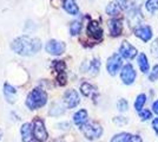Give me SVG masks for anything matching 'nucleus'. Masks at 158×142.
Listing matches in <instances>:
<instances>
[{
	"mask_svg": "<svg viewBox=\"0 0 158 142\" xmlns=\"http://www.w3.org/2000/svg\"><path fill=\"white\" fill-rule=\"evenodd\" d=\"M32 131H33V129L31 128V124H30V123H24L23 127H21V129H20L23 141L24 142L32 141Z\"/></svg>",
	"mask_w": 158,
	"mask_h": 142,
	"instance_id": "f3484780",
	"label": "nucleus"
},
{
	"mask_svg": "<svg viewBox=\"0 0 158 142\" xmlns=\"http://www.w3.org/2000/svg\"><path fill=\"white\" fill-rule=\"evenodd\" d=\"M45 49H46V51L48 54H54V56H59V54H61L65 51V44L61 43V41H57L52 39V41H47Z\"/></svg>",
	"mask_w": 158,
	"mask_h": 142,
	"instance_id": "9d476101",
	"label": "nucleus"
},
{
	"mask_svg": "<svg viewBox=\"0 0 158 142\" xmlns=\"http://www.w3.org/2000/svg\"><path fill=\"white\" fill-rule=\"evenodd\" d=\"M151 52H152V54H153V56H157V57H158V38L153 41V43H152Z\"/></svg>",
	"mask_w": 158,
	"mask_h": 142,
	"instance_id": "7c9ffc66",
	"label": "nucleus"
},
{
	"mask_svg": "<svg viewBox=\"0 0 158 142\" xmlns=\"http://www.w3.org/2000/svg\"><path fill=\"white\" fill-rule=\"evenodd\" d=\"M87 111H86L85 109H80L78 110L74 115H73V122H74V124L79 127V128H81L85 123H87Z\"/></svg>",
	"mask_w": 158,
	"mask_h": 142,
	"instance_id": "ddd939ff",
	"label": "nucleus"
},
{
	"mask_svg": "<svg viewBox=\"0 0 158 142\" xmlns=\"http://www.w3.org/2000/svg\"><path fill=\"white\" fill-rule=\"evenodd\" d=\"M113 122L117 123V124H125V123H127V120L125 117H114Z\"/></svg>",
	"mask_w": 158,
	"mask_h": 142,
	"instance_id": "2f4dec72",
	"label": "nucleus"
},
{
	"mask_svg": "<svg viewBox=\"0 0 158 142\" xmlns=\"http://www.w3.org/2000/svg\"><path fill=\"white\" fill-rule=\"evenodd\" d=\"M130 136H131V134H129V133H120V134L113 136L111 142H127Z\"/></svg>",
	"mask_w": 158,
	"mask_h": 142,
	"instance_id": "5701e85b",
	"label": "nucleus"
},
{
	"mask_svg": "<svg viewBox=\"0 0 158 142\" xmlns=\"http://www.w3.org/2000/svg\"><path fill=\"white\" fill-rule=\"evenodd\" d=\"M0 137H1V131H0Z\"/></svg>",
	"mask_w": 158,
	"mask_h": 142,
	"instance_id": "c9c22d12",
	"label": "nucleus"
},
{
	"mask_svg": "<svg viewBox=\"0 0 158 142\" xmlns=\"http://www.w3.org/2000/svg\"><path fill=\"white\" fill-rule=\"evenodd\" d=\"M145 102H146V95L145 94H140L137 96L136 102H135V109H136L138 113L143 110V107H144Z\"/></svg>",
	"mask_w": 158,
	"mask_h": 142,
	"instance_id": "6ab92c4d",
	"label": "nucleus"
},
{
	"mask_svg": "<svg viewBox=\"0 0 158 142\" xmlns=\"http://www.w3.org/2000/svg\"><path fill=\"white\" fill-rule=\"evenodd\" d=\"M46 102H47V94L40 88L33 89L32 91L27 95L26 105L31 110L44 107L46 104Z\"/></svg>",
	"mask_w": 158,
	"mask_h": 142,
	"instance_id": "f03ea898",
	"label": "nucleus"
},
{
	"mask_svg": "<svg viewBox=\"0 0 158 142\" xmlns=\"http://www.w3.org/2000/svg\"><path fill=\"white\" fill-rule=\"evenodd\" d=\"M80 129H81V131H83V134H84L86 139L91 140V141L97 140V139H99L100 136L103 135V128H102V126L99 124L98 122H87Z\"/></svg>",
	"mask_w": 158,
	"mask_h": 142,
	"instance_id": "7ed1b4c3",
	"label": "nucleus"
},
{
	"mask_svg": "<svg viewBox=\"0 0 158 142\" xmlns=\"http://www.w3.org/2000/svg\"><path fill=\"white\" fill-rule=\"evenodd\" d=\"M66 81H67V77H66L65 72H60V74H58V83H59V85H65Z\"/></svg>",
	"mask_w": 158,
	"mask_h": 142,
	"instance_id": "c756f323",
	"label": "nucleus"
},
{
	"mask_svg": "<svg viewBox=\"0 0 158 142\" xmlns=\"http://www.w3.org/2000/svg\"><path fill=\"white\" fill-rule=\"evenodd\" d=\"M119 11H120V6L117 2H110L106 6V13L109 15H116V14L119 13Z\"/></svg>",
	"mask_w": 158,
	"mask_h": 142,
	"instance_id": "aec40b11",
	"label": "nucleus"
},
{
	"mask_svg": "<svg viewBox=\"0 0 158 142\" xmlns=\"http://www.w3.org/2000/svg\"><path fill=\"white\" fill-rule=\"evenodd\" d=\"M117 108H118L119 111L124 113V111H126V110L129 109V103H127V101L124 100V98H120L118 101V103H117Z\"/></svg>",
	"mask_w": 158,
	"mask_h": 142,
	"instance_id": "cd10ccee",
	"label": "nucleus"
},
{
	"mask_svg": "<svg viewBox=\"0 0 158 142\" xmlns=\"http://www.w3.org/2000/svg\"><path fill=\"white\" fill-rule=\"evenodd\" d=\"M64 102H65L66 107L67 108H74V107H77L79 104V102H80V98H79V95L78 93L76 91V90H73V89H70V90H67L64 95Z\"/></svg>",
	"mask_w": 158,
	"mask_h": 142,
	"instance_id": "6e6552de",
	"label": "nucleus"
},
{
	"mask_svg": "<svg viewBox=\"0 0 158 142\" xmlns=\"http://www.w3.org/2000/svg\"><path fill=\"white\" fill-rule=\"evenodd\" d=\"M87 34L91 38L96 39V41H100L102 39V37H103V30H102V27H100L98 21L91 20L89 23V25H87Z\"/></svg>",
	"mask_w": 158,
	"mask_h": 142,
	"instance_id": "1a4fd4ad",
	"label": "nucleus"
},
{
	"mask_svg": "<svg viewBox=\"0 0 158 142\" xmlns=\"http://www.w3.org/2000/svg\"><path fill=\"white\" fill-rule=\"evenodd\" d=\"M136 77H137V74H136V71L131 64H126L123 67L122 71H120V78H122L124 84H126V85L133 84V82L136 81Z\"/></svg>",
	"mask_w": 158,
	"mask_h": 142,
	"instance_id": "39448f33",
	"label": "nucleus"
},
{
	"mask_svg": "<svg viewBox=\"0 0 158 142\" xmlns=\"http://www.w3.org/2000/svg\"><path fill=\"white\" fill-rule=\"evenodd\" d=\"M146 10L150 12V13H155L158 11V0H148L146 4H145Z\"/></svg>",
	"mask_w": 158,
	"mask_h": 142,
	"instance_id": "4be33fe9",
	"label": "nucleus"
},
{
	"mask_svg": "<svg viewBox=\"0 0 158 142\" xmlns=\"http://www.w3.org/2000/svg\"><path fill=\"white\" fill-rule=\"evenodd\" d=\"M53 68H54V70H56L58 74H60V72H65V63L61 61H54V63H53Z\"/></svg>",
	"mask_w": 158,
	"mask_h": 142,
	"instance_id": "a878e982",
	"label": "nucleus"
},
{
	"mask_svg": "<svg viewBox=\"0 0 158 142\" xmlns=\"http://www.w3.org/2000/svg\"><path fill=\"white\" fill-rule=\"evenodd\" d=\"M152 110H153L155 114L158 115V100L156 102H153V104H152Z\"/></svg>",
	"mask_w": 158,
	"mask_h": 142,
	"instance_id": "f704fd0d",
	"label": "nucleus"
},
{
	"mask_svg": "<svg viewBox=\"0 0 158 142\" xmlns=\"http://www.w3.org/2000/svg\"><path fill=\"white\" fill-rule=\"evenodd\" d=\"M33 137L38 142H45L48 137L44 121L39 117H35L33 121Z\"/></svg>",
	"mask_w": 158,
	"mask_h": 142,
	"instance_id": "20e7f679",
	"label": "nucleus"
},
{
	"mask_svg": "<svg viewBox=\"0 0 158 142\" xmlns=\"http://www.w3.org/2000/svg\"><path fill=\"white\" fill-rule=\"evenodd\" d=\"M149 78L151 82H155L158 80V64H156L153 68H152V71L149 75Z\"/></svg>",
	"mask_w": 158,
	"mask_h": 142,
	"instance_id": "c85d7f7f",
	"label": "nucleus"
},
{
	"mask_svg": "<svg viewBox=\"0 0 158 142\" xmlns=\"http://www.w3.org/2000/svg\"><path fill=\"white\" fill-rule=\"evenodd\" d=\"M4 96H5V98L7 100V102L13 103L15 101V97H17V90L12 85H10L8 83H6L4 85Z\"/></svg>",
	"mask_w": 158,
	"mask_h": 142,
	"instance_id": "2eb2a0df",
	"label": "nucleus"
},
{
	"mask_svg": "<svg viewBox=\"0 0 158 142\" xmlns=\"http://www.w3.org/2000/svg\"><path fill=\"white\" fill-rule=\"evenodd\" d=\"M138 67L140 69L142 72L146 74L149 71V61H148V57L145 56V54H140L138 56Z\"/></svg>",
	"mask_w": 158,
	"mask_h": 142,
	"instance_id": "a211bd4d",
	"label": "nucleus"
},
{
	"mask_svg": "<svg viewBox=\"0 0 158 142\" xmlns=\"http://www.w3.org/2000/svg\"><path fill=\"white\" fill-rule=\"evenodd\" d=\"M127 142H143V140H142V137L138 135H131Z\"/></svg>",
	"mask_w": 158,
	"mask_h": 142,
	"instance_id": "473e14b6",
	"label": "nucleus"
},
{
	"mask_svg": "<svg viewBox=\"0 0 158 142\" xmlns=\"http://www.w3.org/2000/svg\"><path fill=\"white\" fill-rule=\"evenodd\" d=\"M137 52H138L137 49L126 41H123L120 47H119V54H120V56L126 58V59H132L133 57H136Z\"/></svg>",
	"mask_w": 158,
	"mask_h": 142,
	"instance_id": "0eeeda50",
	"label": "nucleus"
},
{
	"mask_svg": "<svg viewBox=\"0 0 158 142\" xmlns=\"http://www.w3.org/2000/svg\"><path fill=\"white\" fill-rule=\"evenodd\" d=\"M99 68H100V62L98 59H92L89 64V72L96 76L99 72Z\"/></svg>",
	"mask_w": 158,
	"mask_h": 142,
	"instance_id": "412c9836",
	"label": "nucleus"
},
{
	"mask_svg": "<svg viewBox=\"0 0 158 142\" xmlns=\"http://www.w3.org/2000/svg\"><path fill=\"white\" fill-rule=\"evenodd\" d=\"M63 113H64V109H63V107L60 105L59 103H53L51 109H50V115L58 116L60 114H63Z\"/></svg>",
	"mask_w": 158,
	"mask_h": 142,
	"instance_id": "b1692460",
	"label": "nucleus"
},
{
	"mask_svg": "<svg viewBox=\"0 0 158 142\" xmlns=\"http://www.w3.org/2000/svg\"><path fill=\"white\" fill-rule=\"evenodd\" d=\"M135 34L143 41H149L152 38V30L150 26H139L135 30Z\"/></svg>",
	"mask_w": 158,
	"mask_h": 142,
	"instance_id": "9b49d317",
	"label": "nucleus"
},
{
	"mask_svg": "<svg viewBox=\"0 0 158 142\" xmlns=\"http://www.w3.org/2000/svg\"><path fill=\"white\" fill-rule=\"evenodd\" d=\"M109 30L112 37H118L123 31V24L119 19H111L109 21Z\"/></svg>",
	"mask_w": 158,
	"mask_h": 142,
	"instance_id": "f8f14e48",
	"label": "nucleus"
},
{
	"mask_svg": "<svg viewBox=\"0 0 158 142\" xmlns=\"http://www.w3.org/2000/svg\"><path fill=\"white\" fill-rule=\"evenodd\" d=\"M80 30H81V24H80V21L76 20L70 25V32H71L72 36H77V34L80 32Z\"/></svg>",
	"mask_w": 158,
	"mask_h": 142,
	"instance_id": "393cba45",
	"label": "nucleus"
},
{
	"mask_svg": "<svg viewBox=\"0 0 158 142\" xmlns=\"http://www.w3.org/2000/svg\"><path fill=\"white\" fill-rule=\"evenodd\" d=\"M122 65H123L122 57H120L118 54H112L111 57L107 59V63H106L107 72L111 75V76H114V75L118 72L119 69L122 68Z\"/></svg>",
	"mask_w": 158,
	"mask_h": 142,
	"instance_id": "423d86ee",
	"label": "nucleus"
},
{
	"mask_svg": "<svg viewBox=\"0 0 158 142\" xmlns=\"http://www.w3.org/2000/svg\"><path fill=\"white\" fill-rule=\"evenodd\" d=\"M139 117L142 121H148V120L152 118V113L149 109H143L142 111H139Z\"/></svg>",
	"mask_w": 158,
	"mask_h": 142,
	"instance_id": "bb28decb",
	"label": "nucleus"
},
{
	"mask_svg": "<svg viewBox=\"0 0 158 142\" xmlns=\"http://www.w3.org/2000/svg\"><path fill=\"white\" fill-rule=\"evenodd\" d=\"M80 91H81V94L86 96V97H91V98H96L97 97V90L96 88L91 85L90 83H87V82H84V83H81V85H80Z\"/></svg>",
	"mask_w": 158,
	"mask_h": 142,
	"instance_id": "4468645a",
	"label": "nucleus"
},
{
	"mask_svg": "<svg viewBox=\"0 0 158 142\" xmlns=\"http://www.w3.org/2000/svg\"><path fill=\"white\" fill-rule=\"evenodd\" d=\"M63 6L67 13L72 14V15H77L79 13V7L74 0H64Z\"/></svg>",
	"mask_w": 158,
	"mask_h": 142,
	"instance_id": "dca6fc26",
	"label": "nucleus"
},
{
	"mask_svg": "<svg viewBox=\"0 0 158 142\" xmlns=\"http://www.w3.org/2000/svg\"><path fill=\"white\" fill-rule=\"evenodd\" d=\"M11 49L20 56H33L41 49V41L38 38L21 36L12 41Z\"/></svg>",
	"mask_w": 158,
	"mask_h": 142,
	"instance_id": "f257e3e1",
	"label": "nucleus"
},
{
	"mask_svg": "<svg viewBox=\"0 0 158 142\" xmlns=\"http://www.w3.org/2000/svg\"><path fill=\"white\" fill-rule=\"evenodd\" d=\"M152 129H153V131L156 133V135H158V117H156V118L152 121Z\"/></svg>",
	"mask_w": 158,
	"mask_h": 142,
	"instance_id": "72a5a7b5",
	"label": "nucleus"
}]
</instances>
